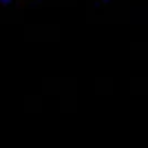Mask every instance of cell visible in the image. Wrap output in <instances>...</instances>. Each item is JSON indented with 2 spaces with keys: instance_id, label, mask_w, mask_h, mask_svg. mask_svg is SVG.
Returning a JSON list of instances; mask_svg holds the SVG:
<instances>
[{
  "instance_id": "cell-1",
  "label": "cell",
  "mask_w": 148,
  "mask_h": 148,
  "mask_svg": "<svg viewBox=\"0 0 148 148\" xmlns=\"http://www.w3.org/2000/svg\"><path fill=\"white\" fill-rule=\"evenodd\" d=\"M102 2H104V5H106V2H111V0H102Z\"/></svg>"
}]
</instances>
